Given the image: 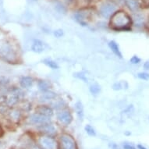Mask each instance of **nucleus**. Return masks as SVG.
Wrapping results in <instances>:
<instances>
[{
	"instance_id": "nucleus-1",
	"label": "nucleus",
	"mask_w": 149,
	"mask_h": 149,
	"mask_svg": "<svg viewBox=\"0 0 149 149\" xmlns=\"http://www.w3.org/2000/svg\"><path fill=\"white\" fill-rule=\"evenodd\" d=\"M132 24V18L123 10L116 11L110 17V27L115 31H128Z\"/></svg>"
},
{
	"instance_id": "nucleus-2",
	"label": "nucleus",
	"mask_w": 149,
	"mask_h": 149,
	"mask_svg": "<svg viewBox=\"0 0 149 149\" xmlns=\"http://www.w3.org/2000/svg\"><path fill=\"white\" fill-rule=\"evenodd\" d=\"M116 11V6L112 2H106L104 3L101 6L99 9V13L102 17L107 19L112 17L114 13Z\"/></svg>"
},
{
	"instance_id": "nucleus-3",
	"label": "nucleus",
	"mask_w": 149,
	"mask_h": 149,
	"mask_svg": "<svg viewBox=\"0 0 149 149\" xmlns=\"http://www.w3.org/2000/svg\"><path fill=\"white\" fill-rule=\"evenodd\" d=\"M38 143L42 149H58L56 140L50 136L41 137L38 140Z\"/></svg>"
},
{
	"instance_id": "nucleus-4",
	"label": "nucleus",
	"mask_w": 149,
	"mask_h": 149,
	"mask_svg": "<svg viewBox=\"0 0 149 149\" xmlns=\"http://www.w3.org/2000/svg\"><path fill=\"white\" fill-rule=\"evenodd\" d=\"M61 149H77L76 142L70 135L64 134L60 137Z\"/></svg>"
},
{
	"instance_id": "nucleus-5",
	"label": "nucleus",
	"mask_w": 149,
	"mask_h": 149,
	"mask_svg": "<svg viewBox=\"0 0 149 149\" xmlns=\"http://www.w3.org/2000/svg\"><path fill=\"white\" fill-rule=\"evenodd\" d=\"M29 122L34 125H42L47 123H50V117L42 115L38 113L32 114L29 117Z\"/></svg>"
},
{
	"instance_id": "nucleus-6",
	"label": "nucleus",
	"mask_w": 149,
	"mask_h": 149,
	"mask_svg": "<svg viewBox=\"0 0 149 149\" xmlns=\"http://www.w3.org/2000/svg\"><path fill=\"white\" fill-rule=\"evenodd\" d=\"M57 120L61 124L64 126L70 124L73 120V116L68 110H62L57 113Z\"/></svg>"
},
{
	"instance_id": "nucleus-7",
	"label": "nucleus",
	"mask_w": 149,
	"mask_h": 149,
	"mask_svg": "<svg viewBox=\"0 0 149 149\" xmlns=\"http://www.w3.org/2000/svg\"><path fill=\"white\" fill-rule=\"evenodd\" d=\"M75 19L77 22L82 26H87L88 25V21L90 17V13L86 12L84 10H80L78 12H77L74 15Z\"/></svg>"
},
{
	"instance_id": "nucleus-8",
	"label": "nucleus",
	"mask_w": 149,
	"mask_h": 149,
	"mask_svg": "<svg viewBox=\"0 0 149 149\" xmlns=\"http://www.w3.org/2000/svg\"><path fill=\"white\" fill-rule=\"evenodd\" d=\"M39 130L41 132L44 133L45 134L49 135V136H52L56 134V128L54 127L53 125H52L49 123L40 125Z\"/></svg>"
},
{
	"instance_id": "nucleus-9",
	"label": "nucleus",
	"mask_w": 149,
	"mask_h": 149,
	"mask_svg": "<svg viewBox=\"0 0 149 149\" xmlns=\"http://www.w3.org/2000/svg\"><path fill=\"white\" fill-rule=\"evenodd\" d=\"M45 49V44L39 39H34L31 45V50L35 53H42Z\"/></svg>"
},
{
	"instance_id": "nucleus-10",
	"label": "nucleus",
	"mask_w": 149,
	"mask_h": 149,
	"mask_svg": "<svg viewBox=\"0 0 149 149\" xmlns=\"http://www.w3.org/2000/svg\"><path fill=\"white\" fill-rule=\"evenodd\" d=\"M36 111L37 113L42 114V115L44 116H49V117L53 115V109H52V108L49 106V105H39L36 109Z\"/></svg>"
},
{
	"instance_id": "nucleus-11",
	"label": "nucleus",
	"mask_w": 149,
	"mask_h": 149,
	"mask_svg": "<svg viewBox=\"0 0 149 149\" xmlns=\"http://www.w3.org/2000/svg\"><path fill=\"white\" fill-rule=\"evenodd\" d=\"M109 49L112 50V52L115 54L116 56L119 57L120 59H122L123 55L121 51H120V46H119V45L115 41H110L109 42Z\"/></svg>"
},
{
	"instance_id": "nucleus-12",
	"label": "nucleus",
	"mask_w": 149,
	"mask_h": 149,
	"mask_svg": "<svg viewBox=\"0 0 149 149\" xmlns=\"http://www.w3.org/2000/svg\"><path fill=\"white\" fill-rule=\"evenodd\" d=\"M133 24L135 27L141 28L144 25V17L141 13H135L133 17Z\"/></svg>"
},
{
	"instance_id": "nucleus-13",
	"label": "nucleus",
	"mask_w": 149,
	"mask_h": 149,
	"mask_svg": "<svg viewBox=\"0 0 149 149\" xmlns=\"http://www.w3.org/2000/svg\"><path fill=\"white\" fill-rule=\"evenodd\" d=\"M33 83H34V80L31 77H22L20 79V84L21 88H25V89L31 88L33 85Z\"/></svg>"
},
{
	"instance_id": "nucleus-14",
	"label": "nucleus",
	"mask_w": 149,
	"mask_h": 149,
	"mask_svg": "<svg viewBox=\"0 0 149 149\" xmlns=\"http://www.w3.org/2000/svg\"><path fill=\"white\" fill-rule=\"evenodd\" d=\"M125 3H126L128 9L131 10L132 12H137V10L141 8L138 0H126Z\"/></svg>"
},
{
	"instance_id": "nucleus-15",
	"label": "nucleus",
	"mask_w": 149,
	"mask_h": 149,
	"mask_svg": "<svg viewBox=\"0 0 149 149\" xmlns=\"http://www.w3.org/2000/svg\"><path fill=\"white\" fill-rule=\"evenodd\" d=\"M38 89H39L42 92H45V91H48L50 89V83H49L48 81H45V80H39L38 81Z\"/></svg>"
},
{
	"instance_id": "nucleus-16",
	"label": "nucleus",
	"mask_w": 149,
	"mask_h": 149,
	"mask_svg": "<svg viewBox=\"0 0 149 149\" xmlns=\"http://www.w3.org/2000/svg\"><path fill=\"white\" fill-rule=\"evenodd\" d=\"M74 108H75V112H76L77 117L79 120L82 121L84 119V107L82 103L81 102H77Z\"/></svg>"
},
{
	"instance_id": "nucleus-17",
	"label": "nucleus",
	"mask_w": 149,
	"mask_h": 149,
	"mask_svg": "<svg viewBox=\"0 0 149 149\" xmlns=\"http://www.w3.org/2000/svg\"><path fill=\"white\" fill-rule=\"evenodd\" d=\"M112 88H113V90L115 91H120L123 90V89H127L128 88V84L125 81H118V82H116V83L113 84Z\"/></svg>"
},
{
	"instance_id": "nucleus-18",
	"label": "nucleus",
	"mask_w": 149,
	"mask_h": 149,
	"mask_svg": "<svg viewBox=\"0 0 149 149\" xmlns=\"http://www.w3.org/2000/svg\"><path fill=\"white\" fill-rule=\"evenodd\" d=\"M43 63H44L45 65H46V66H48V67H49V68L52 69V70H57V69H59V67L56 62L54 61V60H52V59H45L44 60H43Z\"/></svg>"
},
{
	"instance_id": "nucleus-19",
	"label": "nucleus",
	"mask_w": 149,
	"mask_h": 149,
	"mask_svg": "<svg viewBox=\"0 0 149 149\" xmlns=\"http://www.w3.org/2000/svg\"><path fill=\"white\" fill-rule=\"evenodd\" d=\"M89 90H90V92L91 93L92 95H98L101 91V87L98 84H92L90 85Z\"/></svg>"
},
{
	"instance_id": "nucleus-20",
	"label": "nucleus",
	"mask_w": 149,
	"mask_h": 149,
	"mask_svg": "<svg viewBox=\"0 0 149 149\" xmlns=\"http://www.w3.org/2000/svg\"><path fill=\"white\" fill-rule=\"evenodd\" d=\"M42 97L45 100H53L56 97V95L51 91H48L45 92H42Z\"/></svg>"
},
{
	"instance_id": "nucleus-21",
	"label": "nucleus",
	"mask_w": 149,
	"mask_h": 149,
	"mask_svg": "<svg viewBox=\"0 0 149 149\" xmlns=\"http://www.w3.org/2000/svg\"><path fill=\"white\" fill-rule=\"evenodd\" d=\"M84 129H85L86 133L88 134L89 136H95L96 135V131L94 129V127H91V125H86L85 127H84Z\"/></svg>"
},
{
	"instance_id": "nucleus-22",
	"label": "nucleus",
	"mask_w": 149,
	"mask_h": 149,
	"mask_svg": "<svg viewBox=\"0 0 149 149\" xmlns=\"http://www.w3.org/2000/svg\"><path fill=\"white\" fill-rule=\"evenodd\" d=\"M73 75L77 78L81 79V81H84V82H88V78L86 77L85 73H84V72H77V73H74Z\"/></svg>"
},
{
	"instance_id": "nucleus-23",
	"label": "nucleus",
	"mask_w": 149,
	"mask_h": 149,
	"mask_svg": "<svg viewBox=\"0 0 149 149\" xmlns=\"http://www.w3.org/2000/svg\"><path fill=\"white\" fill-rule=\"evenodd\" d=\"M137 77L143 81H148L149 80V73L148 72H140L137 73Z\"/></svg>"
},
{
	"instance_id": "nucleus-24",
	"label": "nucleus",
	"mask_w": 149,
	"mask_h": 149,
	"mask_svg": "<svg viewBox=\"0 0 149 149\" xmlns=\"http://www.w3.org/2000/svg\"><path fill=\"white\" fill-rule=\"evenodd\" d=\"M141 61V59H140L139 57L137 56H133L130 59V63L131 64H134V65H137V64H139Z\"/></svg>"
},
{
	"instance_id": "nucleus-25",
	"label": "nucleus",
	"mask_w": 149,
	"mask_h": 149,
	"mask_svg": "<svg viewBox=\"0 0 149 149\" xmlns=\"http://www.w3.org/2000/svg\"><path fill=\"white\" fill-rule=\"evenodd\" d=\"M53 34L54 36L56 37V38H62V37L63 36L64 32L62 29H57L56 30V31H54Z\"/></svg>"
},
{
	"instance_id": "nucleus-26",
	"label": "nucleus",
	"mask_w": 149,
	"mask_h": 149,
	"mask_svg": "<svg viewBox=\"0 0 149 149\" xmlns=\"http://www.w3.org/2000/svg\"><path fill=\"white\" fill-rule=\"evenodd\" d=\"M140 6L141 8H148L149 7V0H138Z\"/></svg>"
},
{
	"instance_id": "nucleus-27",
	"label": "nucleus",
	"mask_w": 149,
	"mask_h": 149,
	"mask_svg": "<svg viewBox=\"0 0 149 149\" xmlns=\"http://www.w3.org/2000/svg\"><path fill=\"white\" fill-rule=\"evenodd\" d=\"M11 116L13 117V119H14V120H18L19 118H20V113L18 112V111H13L11 112Z\"/></svg>"
},
{
	"instance_id": "nucleus-28",
	"label": "nucleus",
	"mask_w": 149,
	"mask_h": 149,
	"mask_svg": "<svg viewBox=\"0 0 149 149\" xmlns=\"http://www.w3.org/2000/svg\"><path fill=\"white\" fill-rule=\"evenodd\" d=\"M123 148L124 149H136L133 145H130V144H123Z\"/></svg>"
},
{
	"instance_id": "nucleus-29",
	"label": "nucleus",
	"mask_w": 149,
	"mask_h": 149,
	"mask_svg": "<svg viewBox=\"0 0 149 149\" xmlns=\"http://www.w3.org/2000/svg\"><path fill=\"white\" fill-rule=\"evenodd\" d=\"M144 69L145 70L149 71V60L146 61L144 63Z\"/></svg>"
},
{
	"instance_id": "nucleus-30",
	"label": "nucleus",
	"mask_w": 149,
	"mask_h": 149,
	"mask_svg": "<svg viewBox=\"0 0 149 149\" xmlns=\"http://www.w3.org/2000/svg\"><path fill=\"white\" fill-rule=\"evenodd\" d=\"M110 147H111V148L112 149H120L119 147H118V145L116 144H115V143H111L110 144Z\"/></svg>"
},
{
	"instance_id": "nucleus-31",
	"label": "nucleus",
	"mask_w": 149,
	"mask_h": 149,
	"mask_svg": "<svg viewBox=\"0 0 149 149\" xmlns=\"http://www.w3.org/2000/svg\"><path fill=\"white\" fill-rule=\"evenodd\" d=\"M138 148H139L140 149H146L145 148H144V147H142L141 145H138Z\"/></svg>"
},
{
	"instance_id": "nucleus-32",
	"label": "nucleus",
	"mask_w": 149,
	"mask_h": 149,
	"mask_svg": "<svg viewBox=\"0 0 149 149\" xmlns=\"http://www.w3.org/2000/svg\"><path fill=\"white\" fill-rule=\"evenodd\" d=\"M146 26H147V27H148V29L149 30V20H148V24H146Z\"/></svg>"
},
{
	"instance_id": "nucleus-33",
	"label": "nucleus",
	"mask_w": 149,
	"mask_h": 149,
	"mask_svg": "<svg viewBox=\"0 0 149 149\" xmlns=\"http://www.w3.org/2000/svg\"><path fill=\"white\" fill-rule=\"evenodd\" d=\"M2 134H3V130H2V129H1V127H0V136L2 135Z\"/></svg>"
},
{
	"instance_id": "nucleus-34",
	"label": "nucleus",
	"mask_w": 149,
	"mask_h": 149,
	"mask_svg": "<svg viewBox=\"0 0 149 149\" xmlns=\"http://www.w3.org/2000/svg\"><path fill=\"white\" fill-rule=\"evenodd\" d=\"M120 1H126V0H120Z\"/></svg>"
}]
</instances>
